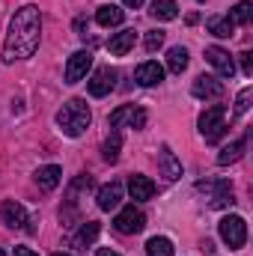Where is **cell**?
Here are the masks:
<instances>
[{
    "instance_id": "6da1fadb",
    "label": "cell",
    "mask_w": 253,
    "mask_h": 256,
    "mask_svg": "<svg viewBox=\"0 0 253 256\" xmlns=\"http://www.w3.org/2000/svg\"><path fill=\"white\" fill-rule=\"evenodd\" d=\"M39 39H42V15H39V6L27 3L9 21V33L3 42V63L33 57V51L39 48Z\"/></svg>"
},
{
    "instance_id": "7a4b0ae2",
    "label": "cell",
    "mask_w": 253,
    "mask_h": 256,
    "mask_svg": "<svg viewBox=\"0 0 253 256\" xmlns=\"http://www.w3.org/2000/svg\"><path fill=\"white\" fill-rule=\"evenodd\" d=\"M90 122H92V114H90L84 98H68L57 110V126L63 128V134H68V137H80L90 128Z\"/></svg>"
},
{
    "instance_id": "3957f363",
    "label": "cell",
    "mask_w": 253,
    "mask_h": 256,
    "mask_svg": "<svg viewBox=\"0 0 253 256\" xmlns=\"http://www.w3.org/2000/svg\"><path fill=\"white\" fill-rule=\"evenodd\" d=\"M200 134L206 137V143H218L226 134V108L224 104H212L200 114Z\"/></svg>"
},
{
    "instance_id": "277c9868",
    "label": "cell",
    "mask_w": 253,
    "mask_h": 256,
    "mask_svg": "<svg viewBox=\"0 0 253 256\" xmlns=\"http://www.w3.org/2000/svg\"><path fill=\"white\" fill-rule=\"evenodd\" d=\"M196 191L208 194L206 200H208L212 208H226V206L236 202V200H232V185H230V179H206V182H196Z\"/></svg>"
},
{
    "instance_id": "5b68a950",
    "label": "cell",
    "mask_w": 253,
    "mask_h": 256,
    "mask_svg": "<svg viewBox=\"0 0 253 256\" xmlns=\"http://www.w3.org/2000/svg\"><path fill=\"white\" fill-rule=\"evenodd\" d=\"M218 230H220V238H224V244H226L230 250L244 248V242H248V224H244V218L226 214V218L218 224Z\"/></svg>"
},
{
    "instance_id": "8992f818",
    "label": "cell",
    "mask_w": 253,
    "mask_h": 256,
    "mask_svg": "<svg viewBox=\"0 0 253 256\" xmlns=\"http://www.w3.org/2000/svg\"><path fill=\"white\" fill-rule=\"evenodd\" d=\"M143 226H146V218H143V212H140L137 206H126V208L114 218V230L122 232V236H137Z\"/></svg>"
},
{
    "instance_id": "52a82bcc",
    "label": "cell",
    "mask_w": 253,
    "mask_h": 256,
    "mask_svg": "<svg viewBox=\"0 0 253 256\" xmlns=\"http://www.w3.org/2000/svg\"><path fill=\"white\" fill-rule=\"evenodd\" d=\"M126 122H128V128H146V110L134 108V104H122V108H116L108 116V126L110 128H122Z\"/></svg>"
},
{
    "instance_id": "ba28073f",
    "label": "cell",
    "mask_w": 253,
    "mask_h": 256,
    "mask_svg": "<svg viewBox=\"0 0 253 256\" xmlns=\"http://www.w3.org/2000/svg\"><path fill=\"white\" fill-rule=\"evenodd\" d=\"M90 68H92V54L90 51H74L66 63V84H78L80 78H86Z\"/></svg>"
},
{
    "instance_id": "9c48e42d",
    "label": "cell",
    "mask_w": 253,
    "mask_h": 256,
    "mask_svg": "<svg viewBox=\"0 0 253 256\" xmlns=\"http://www.w3.org/2000/svg\"><path fill=\"white\" fill-rule=\"evenodd\" d=\"M114 86H116V72L110 66L96 68V74L90 78V96H96V98H104Z\"/></svg>"
},
{
    "instance_id": "30bf717a",
    "label": "cell",
    "mask_w": 253,
    "mask_h": 256,
    "mask_svg": "<svg viewBox=\"0 0 253 256\" xmlns=\"http://www.w3.org/2000/svg\"><path fill=\"white\" fill-rule=\"evenodd\" d=\"M224 80H218L214 74H200L196 80H194V86H190V92L196 96V98H206V102H212V98H220L224 96Z\"/></svg>"
},
{
    "instance_id": "8fae6325",
    "label": "cell",
    "mask_w": 253,
    "mask_h": 256,
    "mask_svg": "<svg viewBox=\"0 0 253 256\" xmlns=\"http://www.w3.org/2000/svg\"><path fill=\"white\" fill-rule=\"evenodd\" d=\"M0 218H3V224L9 230H24V224H30L27 220V208L21 202H15V200H6L0 206Z\"/></svg>"
},
{
    "instance_id": "7c38bea8",
    "label": "cell",
    "mask_w": 253,
    "mask_h": 256,
    "mask_svg": "<svg viewBox=\"0 0 253 256\" xmlns=\"http://www.w3.org/2000/svg\"><path fill=\"white\" fill-rule=\"evenodd\" d=\"M206 60L218 68V74H220V78H232V74H236V63H232L230 51H224V48H218V45L206 48Z\"/></svg>"
},
{
    "instance_id": "4fadbf2b",
    "label": "cell",
    "mask_w": 253,
    "mask_h": 256,
    "mask_svg": "<svg viewBox=\"0 0 253 256\" xmlns=\"http://www.w3.org/2000/svg\"><path fill=\"white\" fill-rule=\"evenodd\" d=\"M158 164H161V176H164L167 182L182 179V161L173 155L170 146H161V152H158Z\"/></svg>"
},
{
    "instance_id": "5bb4252c",
    "label": "cell",
    "mask_w": 253,
    "mask_h": 256,
    "mask_svg": "<svg viewBox=\"0 0 253 256\" xmlns=\"http://www.w3.org/2000/svg\"><path fill=\"white\" fill-rule=\"evenodd\" d=\"M134 80L140 86H155V84L164 80V66H158L155 60H146V63H140L134 68Z\"/></svg>"
},
{
    "instance_id": "9a60e30c",
    "label": "cell",
    "mask_w": 253,
    "mask_h": 256,
    "mask_svg": "<svg viewBox=\"0 0 253 256\" xmlns=\"http://www.w3.org/2000/svg\"><path fill=\"white\" fill-rule=\"evenodd\" d=\"M128 194H131V200H137V202H146V200H152L155 196V182L149 179V176H131L128 179Z\"/></svg>"
},
{
    "instance_id": "2e32d148",
    "label": "cell",
    "mask_w": 253,
    "mask_h": 256,
    "mask_svg": "<svg viewBox=\"0 0 253 256\" xmlns=\"http://www.w3.org/2000/svg\"><path fill=\"white\" fill-rule=\"evenodd\" d=\"M120 200H122V182H110V185L98 188V196H96V202H98V208H102V212L116 208V206H120Z\"/></svg>"
},
{
    "instance_id": "e0dca14e",
    "label": "cell",
    "mask_w": 253,
    "mask_h": 256,
    "mask_svg": "<svg viewBox=\"0 0 253 256\" xmlns=\"http://www.w3.org/2000/svg\"><path fill=\"white\" fill-rule=\"evenodd\" d=\"M248 143H250V134H242L236 143H230V146H224L220 149V155H218V164L220 167H226V164H236L242 155H244V149H248Z\"/></svg>"
},
{
    "instance_id": "ac0fdd59",
    "label": "cell",
    "mask_w": 253,
    "mask_h": 256,
    "mask_svg": "<svg viewBox=\"0 0 253 256\" xmlns=\"http://www.w3.org/2000/svg\"><path fill=\"white\" fill-rule=\"evenodd\" d=\"M60 179H63V170H60L57 164H48V167H39V170H36V185H39L42 191H54V188L60 185Z\"/></svg>"
},
{
    "instance_id": "d6986e66",
    "label": "cell",
    "mask_w": 253,
    "mask_h": 256,
    "mask_svg": "<svg viewBox=\"0 0 253 256\" xmlns=\"http://www.w3.org/2000/svg\"><path fill=\"white\" fill-rule=\"evenodd\" d=\"M134 42H137V33H134V30H122V33H116V36L108 42V51H110L114 57H126L128 51L134 48Z\"/></svg>"
},
{
    "instance_id": "ffe728a7",
    "label": "cell",
    "mask_w": 253,
    "mask_h": 256,
    "mask_svg": "<svg viewBox=\"0 0 253 256\" xmlns=\"http://www.w3.org/2000/svg\"><path fill=\"white\" fill-rule=\"evenodd\" d=\"M206 27H208V33L218 36V39H230V36L236 33V24H232L230 15H212V18L206 21Z\"/></svg>"
},
{
    "instance_id": "44dd1931",
    "label": "cell",
    "mask_w": 253,
    "mask_h": 256,
    "mask_svg": "<svg viewBox=\"0 0 253 256\" xmlns=\"http://www.w3.org/2000/svg\"><path fill=\"white\" fill-rule=\"evenodd\" d=\"M149 15L158 18V21H173V18L179 15V3H176V0H152Z\"/></svg>"
},
{
    "instance_id": "7402d4cb",
    "label": "cell",
    "mask_w": 253,
    "mask_h": 256,
    "mask_svg": "<svg viewBox=\"0 0 253 256\" xmlns=\"http://www.w3.org/2000/svg\"><path fill=\"white\" fill-rule=\"evenodd\" d=\"M122 18H126V12L120 6H98V12H96V21L102 27H116V24H122Z\"/></svg>"
},
{
    "instance_id": "603a6c76",
    "label": "cell",
    "mask_w": 253,
    "mask_h": 256,
    "mask_svg": "<svg viewBox=\"0 0 253 256\" xmlns=\"http://www.w3.org/2000/svg\"><path fill=\"white\" fill-rule=\"evenodd\" d=\"M98 232H102V226H98L96 220H86V224L78 230V236H74V248H90V244L98 238Z\"/></svg>"
},
{
    "instance_id": "cb8c5ba5",
    "label": "cell",
    "mask_w": 253,
    "mask_h": 256,
    "mask_svg": "<svg viewBox=\"0 0 253 256\" xmlns=\"http://www.w3.org/2000/svg\"><path fill=\"white\" fill-rule=\"evenodd\" d=\"M167 68L173 72V74H182L185 68H188V51L179 45V48H170V54H167Z\"/></svg>"
},
{
    "instance_id": "d4e9b609",
    "label": "cell",
    "mask_w": 253,
    "mask_h": 256,
    "mask_svg": "<svg viewBox=\"0 0 253 256\" xmlns=\"http://www.w3.org/2000/svg\"><path fill=\"white\" fill-rule=\"evenodd\" d=\"M120 149H122V137L114 131V134L104 140V146H102V158H104L108 164H114V161H120Z\"/></svg>"
},
{
    "instance_id": "484cf974",
    "label": "cell",
    "mask_w": 253,
    "mask_h": 256,
    "mask_svg": "<svg viewBox=\"0 0 253 256\" xmlns=\"http://www.w3.org/2000/svg\"><path fill=\"white\" fill-rule=\"evenodd\" d=\"M146 254L149 256H173V242L164 236H155L146 242Z\"/></svg>"
},
{
    "instance_id": "4316f807",
    "label": "cell",
    "mask_w": 253,
    "mask_h": 256,
    "mask_svg": "<svg viewBox=\"0 0 253 256\" xmlns=\"http://www.w3.org/2000/svg\"><path fill=\"white\" fill-rule=\"evenodd\" d=\"M250 18H253L250 0H242V3H236V9H232V24H250Z\"/></svg>"
},
{
    "instance_id": "83f0119b",
    "label": "cell",
    "mask_w": 253,
    "mask_h": 256,
    "mask_svg": "<svg viewBox=\"0 0 253 256\" xmlns=\"http://www.w3.org/2000/svg\"><path fill=\"white\" fill-rule=\"evenodd\" d=\"M250 98H253V86H244L242 92H238V98H236V116H244L248 110H250Z\"/></svg>"
},
{
    "instance_id": "f1b7e54d",
    "label": "cell",
    "mask_w": 253,
    "mask_h": 256,
    "mask_svg": "<svg viewBox=\"0 0 253 256\" xmlns=\"http://www.w3.org/2000/svg\"><path fill=\"white\" fill-rule=\"evenodd\" d=\"M143 45H146V51L152 54V51H158L161 45H164V33L161 30H149L146 33V39H143Z\"/></svg>"
},
{
    "instance_id": "f546056e",
    "label": "cell",
    "mask_w": 253,
    "mask_h": 256,
    "mask_svg": "<svg viewBox=\"0 0 253 256\" xmlns=\"http://www.w3.org/2000/svg\"><path fill=\"white\" fill-rule=\"evenodd\" d=\"M238 57H242V72L250 78V74H253V54H250V51H242Z\"/></svg>"
},
{
    "instance_id": "4dcf8cb0",
    "label": "cell",
    "mask_w": 253,
    "mask_h": 256,
    "mask_svg": "<svg viewBox=\"0 0 253 256\" xmlns=\"http://www.w3.org/2000/svg\"><path fill=\"white\" fill-rule=\"evenodd\" d=\"M12 256H39V254H33L30 248H15V250H12Z\"/></svg>"
},
{
    "instance_id": "1f68e13d",
    "label": "cell",
    "mask_w": 253,
    "mask_h": 256,
    "mask_svg": "<svg viewBox=\"0 0 253 256\" xmlns=\"http://www.w3.org/2000/svg\"><path fill=\"white\" fill-rule=\"evenodd\" d=\"M122 3H126V6H131V9H140V6H143V0H122Z\"/></svg>"
},
{
    "instance_id": "d6a6232c",
    "label": "cell",
    "mask_w": 253,
    "mask_h": 256,
    "mask_svg": "<svg viewBox=\"0 0 253 256\" xmlns=\"http://www.w3.org/2000/svg\"><path fill=\"white\" fill-rule=\"evenodd\" d=\"M96 256H120V254H116V250H110V248H102Z\"/></svg>"
},
{
    "instance_id": "836d02e7",
    "label": "cell",
    "mask_w": 253,
    "mask_h": 256,
    "mask_svg": "<svg viewBox=\"0 0 253 256\" xmlns=\"http://www.w3.org/2000/svg\"><path fill=\"white\" fill-rule=\"evenodd\" d=\"M54 256H72V254H54Z\"/></svg>"
},
{
    "instance_id": "e575fe53",
    "label": "cell",
    "mask_w": 253,
    "mask_h": 256,
    "mask_svg": "<svg viewBox=\"0 0 253 256\" xmlns=\"http://www.w3.org/2000/svg\"><path fill=\"white\" fill-rule=\"evenodd\" d=\"M0 256H3V250H0Z\"/></svg>"
}]
</instances>
